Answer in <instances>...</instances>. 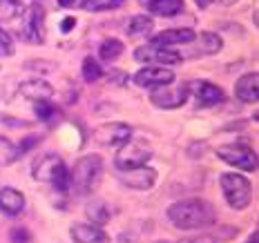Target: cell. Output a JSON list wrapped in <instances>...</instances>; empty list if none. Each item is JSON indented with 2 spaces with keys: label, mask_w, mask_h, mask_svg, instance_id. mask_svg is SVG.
I'll list each match as a JSON object with an SVG mask.
<instances>
[{
  "label": "cell",
  "mask_w": 259,
  "mask_h": 243,
  "mask_svg": "<svg viewBox=\"0 0 259 243\" xmlns=\"http://www.w3.org/2000/svg\"><path fill=\"white\" fill-rule=\"evenodd\" d=\"M134 58L137 61H143V63H159V65H175L181 61V54L170 50V47H156V45H150V47H139L134 52Z\"/></svg>",
  "instance_id": "cell-10"
},
{
  "label": "cell",
  "mask_w": 259,
  "mask_h": 243,
  "mask_svg": "<svg viewBox=\"0 0 259 243\" xmlns=\"http://www.w3.org/2000/svg\"><path fill=\"white\" fill-rule=\"evenodd\" d=\"M150 150L143 148L141 143H125L121 145L118 150L116 159H114V165L118 167L121 172H127V170H137V167H145V163L150 161Z\"/></svg>",
  "instance_id": "cell-5"
},
{
  "label": "cell",
  "mask_w": 259,
  "mask_h": 243,
  "mask_svg": "<svg viewBox=\"0 0 259 243\" xmlns=\"http://www.w3.org/2000/svg\"><path fill=\"white\" fill-rule=\"evenodd\" d=\"M118 179L130 190H150L156 181V172L150 167H137V170L118 172Z\"/></svg>",
  "instance_id": "cell-13"
},
{
  "label": "cell",
  "mask_w": 259,
  "mask_h": 243,
  "mask_svg": "<svg viewBox=\"0 0 259 243\" xmlns=\"http://www.w3.org/2000/svg\"><path fill=\"white\" fill-rule=\"evenodd\" d=\"M23 208H25V197L18 190H14V187L0 190V210H3L5 214L16 217V214L23 212Z\"/></svg>",
  "instance_id": "cell-17"
},
{
  "label": "cell",
  "mask_w": 259,
  "mask_h": 243,
  "mask_svg": "<svg viewBox=\"0 0 259 243\" xmlns=\"http://www.w3.org/2000/svg\"><path fill=\"white\" fill-rule=\"evenodd\" d=\"M29 241V232L23 230V228H16L12 232V243H27Z\"/></svg>",
  "instance_id": "cell-30"
},
{
  "label": "cell",
  "mask_w": 259,
  "mask_h": 243,
  "mask_svg": "<svg viewBox=\"0 0 259 243\" xmlns=\"http://www.w3.org/2000/svg\"><path fill=\"white\" fill-rule=\"evenodd\" d=\"M235 94H237V99L244 103H255L259 99V74L252 72V74L241 76L235 85Z\"/></svg>",
  "instance_id": "cell-14"
},
{
  "label": "cell",
  "mask_w": 259,
  "mask_h": 243,
  "mask_svg": "<svg viewBox=\"0 0 259 243\" xmlns=\"http://www.w3.org/2000/svg\"><path fill=\"white\" fill-rule=\"evenodd\" d=\"M159 243H165V241H159Z\"/></svg>",
  "instance_id": "cell-36"
},
{
  "label": "cell",
  "mask_w": 259,
  "mask_h": 243,
  "mask_svg": "<svg viewBox=\"0 0 259 243\" xmlns=\"http://www.w3.org/2000/svg\"><path fill=\"white\" fill-rule=\"evenodd\" d=\"M101 76H103V69H101V65L96 63L92 56H88L83 61V78L88 80V83H96Z\"/></svg>",
  "instance_id": "cell-26"
},
{
  "label": "cell",
  "mask_w": 259,
  "mask_h": 243,
  "mask_svg": "<svg viewBox=\"0 0 259 243\" xmlns=\"http://www.w3.org/2000/svg\"><path fill=\"white\" fill-rule=\"evenodd\" d=\"M168 219L179 230H203L214 223V210L201 199H188L172 205L168 210Z\"/></svg>",
  "instance_id": "cell-1"
},
{
  "label": "cell",
  "mask_w": 259,
  "mask_h": 243,
  "mask_svg": "<svg viewBox=\"0 0 259 243\" xmlns=\"http://www.w3.org/2000/svg\"><path fill=\"white\" fill-rule=\"evenodd\" d=\"M123 3H125V0H83L80 7H83L85 12H107V9L121 7Z\"/></svg>",
  "instance_id": "cell-24"
},
{
  "label": "cell",
  "mask_w": 259,
  "mask_h": 243,
  "mask_svg": "<svg viewBox=\"0 0 259 243\" xmlns=\"http://www.w3.org/2000/svg\"><path fill=\"white\" fill-rule=\"evenodd\" d=\"M188 91L194 94L199 107H212L224 101V91H221L217 85L208 83V80H194V83L188 85Z\"/></svg>",
  "instance_id": "cell-11"
},
{
  "label": "cell",
  "mask_w": 259,
  "mask_h": 243,
  "mask_svg": "<svg viewBox=\"0 0 259 243\" xmlns=\"http://www.w3.org/2000/svg\"><path fill=\"white\" fill-rule=\"evenodd\" d=\"M14 54V40L5 29H0V56H12Z\"/></svg>",
  "instance_id": "cell-29"
},
{
  "label": "cell",
  "mask_w": 259,
  "mask_h": 243,
  "mask_svg": "<svg viewBox=\"0 0 259 243\" xmlns=\"http://www.w3.org/2000/svg\"><path fill=\"white\" fill-rule=\"evenodd\" d=\"M101 172H103V163H101L99 156H94V154L83 156V159L76 161L72 174H69V185L78 194H88L99 183Z\"/></svg>",
  "instance_id": "cell-3"
},
{
  "label": "cell",
  "mask_w": 259,
  "mask_h": 243,
  "mask_svg": "<svg viewBox=\"0 0 259 243\" xmlns=\"http://www.w3.org/2000/svg\"><path fill=\"white\" fill-rule=\"evenodd\" d=\"M88 217L94 221V225H103L110 219V208L105 203H92L88 208Z\"/></svg>",
  "instance_id": "cell-25"
},
{
  "label": "cell",
  "mask_w": 259,
  "mask_h": 243,
  "mask_svg": "<svg viewBox=\"0 0 259 243\" xmlns=\"http://www.w3.org/2000/svg\"><path fill=\"white\" fill-rule=\"evenodd\" d=\"M127 36L130 38H139V36H148L152 31V20L148 16H134L127 23Z\"/></svg>",
  "instance_id": "cell-20"
},
{
  "label": "cell",
  "mask_w": 259,
  "mask_h": 243,
  "mask_svg": "<svg viewBox=\"0 0 259 243\" xmlns=\"http://www.w3.org/2000/svg\"><path fill=\"white\" fill-rule=\"evenodd\" d=\"M74 25H76V20H74V18H65L63 20V27H61V29L65 31V34H67V31H72V27Z\"/></svg>",
  "instance_id": "cell-32"
},
{
  "label": "cell",
  "mask_w": 259,
  "mask_h": 243,
  "mask_svg": "<svg viewBox=\"0 0 259 243\" xmlns=\"http://www.w3.org/2000/svg\"><path fill=\"white\" fill-rule=\"evenodd\" d=\"M188 85H179V87H172L170 85H165V87H161L159 91H154L152 94V103L156 107H165V110H175V107H179L186 103L188 99Z\"/></svg>",
  "instance_id": "cell-12"
},
{
  "label": "cell",
  "mask_w": 259,
  "mask_h": 243,
  "mask_svg": "<svg viewBox=\"0 0 259 243\" xmlns=\"http://www.w3.org/2000/svg\"><path fill=\"white\" fill-rule=\"evenodd\" d=\"M34 179L52 183V187L58 192L69 190V172L58 154H42L34 161Z\"/></svg>",
  "instance_id": "cell-2"
},
{
  "label": "cell",
  "mask_w": 259,
  "mask_h": 243,
  "mask_svg": "<svg viewBox=\"0 0 259 243\" xmlns=\"http://www.w3.org/2000/svg\"><path fill=\"white\" fill-rule=\"evenodd\" d=\"M34 110H36V116H38L40 121H45V123L52 121V118L56 116V107H54L50 101H38Z\"/></svg>",
  "instance_id": "cell-28"
},
{
  "label": "cell",
  "mask_w": 259,
  "mask_h": 243,
  "mask_svg": "<svg viewBox=\"0 0 259 243\" xmlns=\"http://www.w3.org/2000/svg\"><path fill=\"white\" fill-rule=\"evenodd\" d=\"M69 232H72V239L76 243H107L110 241L99 225H92V223H78Z\"/></svg>",
  "instance_id": "cell-16"
},
{
  "label": "cell",
  "mask_w": 259,
  "mask_h": 243,
  "mask_svg": "<svg viewBox=\"0 0 259 243\" xmlns=\"http://www.w3.org/2000/svg\"><path fill=\"white\" fill-rule=\"evenodd\" d=\"M210 3H219V5H233V3H237V0H197V5H199V7H208Z\"/></svg>",
  "instance_id": "cell-31"
},
{
  "label": "cell",
  "mask_w": 259,
  "mask_h": 243,
  "mask_svg": "<svg viewBox=\"0 0 259 243\" xmlns=\"http://www.w3.org/2000/svg\"><path fill=\"white\" fill-rule=\"evenodd\" d=\"M199 54H214L221 50V38L214 34H201V38H199Z\"/></svg>",
  "instance_id": "cell-27"
},
{
  "label": "cell",
  "mask_w": 259,
  "mask_h": 243,
  "mask_svg": "<svg viewBox=\"0 0 259 243\" xmlns=\"http://www.w3.org/2000/svg\"><path fill=\"white\" fill-rule=\"evenodd\" d=\"M217 154L221 161L235 165L237 170H244V172L257 170V154L252 150L244 148V145H221L217 150Z\"/></svg>",
  "instance_id": "cell-6"
},
{
  "label": "cell",
  "mask_w": 259,
  "mask_h": 243,
  "mask_svg": "<svg viewBox=\"0 0 259 243\" xmlns=\"http://www.w3.org/2000/svg\"><path fill=\"white\" fill-rule=\"evenodd\" d=\"M20 154H25L23 150H20V145H14L12 141H7L5 136H0V163H3V165L14 163L16 159H20Z\"/></svg>",
  "instance_id": "cell-22"
},
{
  "label": "cell",
  "mask_w": 259,
  "mask_h": 243,
  "mask_svg": "<svg viewBox=\"0 0 259 243\" xmlns=\"http://www.w3.org/2000/svg\"><path fill=\"white\" fill-rule=\"evenodd\" d=\"M23 16V3L20 0H0V20L12 23Z\"/></svg>",
  "instance_id": "cell-21"
},
{
  "label": "cell",
  "mask_w": 259,
  "mask_h": 243,
  "mask_svg": "<svg viewBox=\"0 0 259 243\" xmlns=\"http://www.w3.org/2000/svg\"><path fill=\"white\" fill-rule=\"evenodd\" d=\"M188 243H197V241H188Z\"/></svg>",
  "instance_id": "cell-35"
},
{
  "label": "cell",
  "mask_w": 259,
  "mask_h": 243,
  "mask_svg": "<svg viewBox=\"0 0 259 243\" xmlns=\"http://www.w3.org/2000/svg\"><path fill=\"white\" fill-rule=\"evenodd\" d=\"M20 91H23V96H27V99H31L36 103L47 101L54 94L52 85H47L45 80H29V83H25L23 87H20Z\"/></svg>",
  "instance_id": "cell-19"
},
{
  "label": "cell",
  "mask_w": 259,
  "mask_h": 243,
  "mask_svg": "<svg viewBox=\"0 0 259 243\" xmlns=\"http://www.w3.org/2000/svg\"><path fill=\"white\" fill-rule=\"evenodd\" d=\"M121 52H123V42L121 40H116V38H107L103 40V45L99 47V54H101V58L103 61H116L118 56H121Z\"/></svg>",
  "instance_id": "cell-23"
},
{
  "label": "cell",
  "mask_w": 259,
  "mask_h": 243,
  "mask_svg": "<svg viewBox=\"0 0 259 243\" xmlns=\"http://www.w3.org/2000/svg\"><path fill=\"white\" fill-rule=\"evenodd\" d=\"M221 190H224L226 201L230 203V208L244 210L252 201V185L246 176L241 174H221Z\"/></svg>",
  "instance_id": "cell-4"
},
{
  "label": "cell",
  "mask_w": 259,
  "mask_h": 243,
  "mask_svg": "<svg viewBox=\"0 0 259 243\" xmlns=\"http://www.w3.org/2000/svg\"><path fill=\"white\" fill-rule=\"evenodd\" d=\"M148 9L152 12L154 16H177L186 9V3L183 0H148Z\"/></svg>",
  "instance_id": "cell-18"
},
{
  "label": "cell",
  "mask_w": 259,
  "mask_h": 243,
  "mask_svg": "<svg viewBox=\"0 0 259 243\" xmlns=\"http://www.w3.org/2000/svg\"><path fill=\"white\" fill-rule=\"evenodd\" d=\"M194 36L192 29H165L161 34H156L152 38V45L156 47H172V45H183V42H192Z\"/></svg>",
  "instance_id": "cell-15"
},
{
  "label": "cell",
  "mask_w": 259,
  "mask_h": 243,
  "mask_svg": "<svg viewBox=\"0 0 259 243\" xmlns=\"http://www.w3.org/2000/svg\"><path fill=\"white\" fill-rule=\"evenodd\" d=\"M42 29H45V9H42L38 3H34L25 12L23 31H20V36L29 42H42L45 40V31Z\"/></svg>",
  "instance_id": "cell-7"
},
{
  "label": "cell",
  "mask_w": 259,
  "mask_h": 243,
  "mask_svg": "<svg viewBox=\"0 0 259 243\" xmlns=\"http://www.w3.org/2000/svg\"><path fill=\"white\" fill-rule=\"evenodd\" d=\"M83 0H58V5L61 7H76V5H80Z\"/></svg>",
  "instance_id": "cell-33"
},
{
  "label": "cell",
  "mask_w": 259,
  "mask_h": 243,
  "mask_svg": "<svg viewBox=\"0 0 259 243\" xmlns=\"http://www.w3.org/2000/svg\"><path fill=\"white\" fill-rule=\"evenodd\" d=\"M94 138L101 145H110V148H121L132 138V129L123 123H105V125L94 129Z\"/></svg>",
  "instance_id": "cell-8"
},
{
  "label": "cell",
  "mask_w": 259,
  "mask_h": 243,
  "mask_svg": "<svg viewBox=\"0 0 259 243\" xmlns=\"http://www.w3.org/2000/svg\"><path fill=\"white\" fill-rule=\"evenodd\" d=\"M257 241H259V236H257V232H255V234H252V236H250V239H248L246 243H257Z\"/></svg>",
  "instance_id": "cell-34"
},
{
  "label": "cell",
  "mask_w": 259,
  "mask_h": 243,
  "mask_svg": "<svg viewBox=\"0 0 259 243\" xmlns=\"http://www.w3.org/2000/svg\"><path fill=\"white\" fill-rule=\"evenodd\" d=\"M172 80H175V72L159 67V65H150V67H143L134 74V83L139 87H165Z\"/></svg>",
  "instance_id": "cell-9"
}]
</instances>
